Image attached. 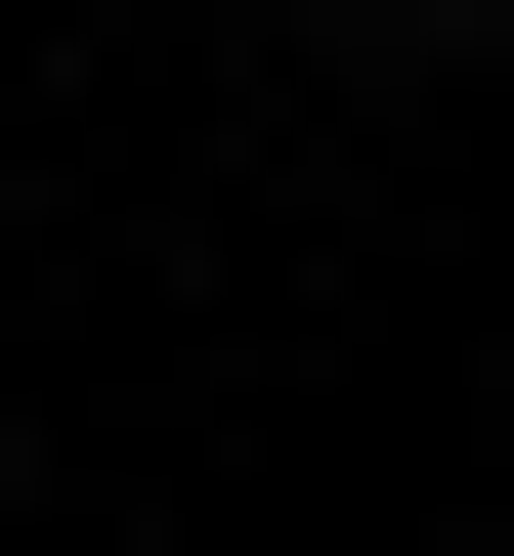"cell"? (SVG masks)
I'll return each mask as SVG.
<instances>
[{"label":"cell","instance_id":"obj_1","mask_svg":"<svg viewBox=\"0 0 514 556\" xmlns=\"http://www.w3.org/2000/svg\"><path fill=\"white\" fill-rule=\"evenodd\" d=\"M386 43H472V0H386Z\"/></svg>","mask_w":514,"mask_h":556}]
</instances>
